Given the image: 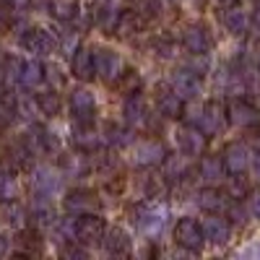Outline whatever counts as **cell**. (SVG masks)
<instances>
[{
  "label": "cell",
  "mask_w": 260,
  "mask_h": 260,
  "mask_svg": "<svg viewBox=\"0 0 260 260\" xmlns=\"http://www.w3.org/2000/svg\"><path fill=\"white\" fill-rule=\"evenodd\" d=\"M226 110L219 104V102H208L203 104L201 110H195L192 117H190V125L195 127H201L206 136H216V133H221L224 125H226Z\"/></svg>",
  "instance_id": "obj_1"
},
{
  "label": "cell",
  "mask_w": 260,
  "mask_h": 260,
  "mask_svg": "<svg viewBox=\"0 0 260 260\" xmlns=\"http://www.w3.org/2000/svg\"><path fill=\"white\" fill-rule=\"evenodd\" d=\"M107 234V224L99 213H83V216H73V240L81 245H96L99 240H104Z\"/></svg>",
  "instance_id": "obj_2"
},
{
  "label": "cell",
  "mask_w": 260,
  "mask_h": 260,
  "mask_svg": "<svg viewBox=\"0 0 260 260\" xmlns=\"http://www.w3.org/2000/svg\"><path fill=\"white\" fill-rule=\"evenodd\" d=\"M175 242L182 247V250H190V252H198L203 250L206 245V237H203V226L190 219V216H185V219H180L175 224Z\"/></svg>",
  "instance_id": "obj_3"
},
{
  "label": "cell",
  "mask_w": 260,
  "mask_h": 260,
  "mask_svg": "<svg viewBox=\"0 0 260 260\" xmlns=\"http://www.w3.org/2000/svg\"><path fill=\"white\" fill-rule=\"evenodd\" d=\"M94 73L104 83H115L125 73V62H122V57L115 50H99L94 55Z\"/></svg>",
  "instance_id": "obj_4"
},
{
  "label": "cell",
  "mask_w": 260,
  "mask_h": 260,
  "mask_svg": "<svg viewBox=\"0 0 260 260\" xmlns=\"http://www.w3.org/2000/svg\"><path fill=\"white\" fill-rule=\"evenodd\" d=\"M68 107H71V115H73L76 125H94L96 102H94L91 91L73 89V91H71V99H68Z\"/></svg>",
  "instance_id": "obj_5"
},
{
  "label": "cell",
  "mask_w": 260,
  "mask_h": 260,
  "mask_svg": "<svg viewBox=\"0 0 260 260\" xmlns=\"http://www.w3.org/2000/svg\"><path fill=\"white\" fill-rule=\"evenodd\" d=\"M221 161H224V169L229 172L232 177L245 175V172L250 169V146L247 143H240V141L229 143L221 151Z\"/></svg>",
  "instance_id": "obj_6"
},
{
  "label": "cell",
  "mask_w": 260,
  "mask_h": 260,
  "mask_svg": "<svg viewBox=\"0 0 260 260\" xmlns=\"http://www.w3.org/2000/svg\"><path fill=\"white\" fill-rule=\"evenodd\" d=\"M62 206H65V211H68L71 216H83V213H99L102 201H99V195L91 192V190H71L68 195H65Z\"/></svg>",
  "instance_id": "obj_7"
},
{
  "label": "cell",
  "mask_w": 260,
  "mask_h": 260,
  "mask_svg": "<svg viewBox=\"0 0 260 260\" xmlns=\"http://www.w3.org/2000/svg\"><path fill=\"white\" fill-rule=\"evenodd\" d=\"M206 133L195 125H182L177 130V146L182 151V156H203L206 151Z\"/></svg>",
  "instance_id": "obj_8"
},
{
  "label": "cell",
  "mask_w": 260,
  "mask_h": 260,
  "mask_svg": "<svg viewBox=\"0 0 260 260\" xmlns=\"http://www.w3.org/2000/svg\"><path fill=\"white\" fill-rule=\"evenodd\" d=\"M136 224L143 234H159L167 224V211L161 206H154V203H148V206H141L136 211Z\"/></svg>",
  "instance_id": "obj_9"
},
{
  "label": "cell",
  "mask_w": 260,
  "mask_h": 260,
  "mask_svg": "<svg viewBox=\"0 0 260 260\" xmlns=\"http://www.w3.org/2000/svg\"><path fill=\"white\" fill-rule=\"evenodd\" d=\"M201 76L190 71V68H180L175 76H172V91H175L177 96H182V102L187 99H195L201 94Z\"/></svg>",
  "instance_id": "obj_10"
},
{
  "label": "cell",
  "mask_w": 260,
  "mask_h": 260,
  "mask_svg": "<svg viewBox=\"0 0 260 260\" xmlns=\"http://www.w3.org/2000/svg\"><path fill=\"white\" fill-rule=\"evenodd\" d=\"M201 226H203L206 242H211V245H226L229 237H232V224H229V219H224V216L208 213Z\"/></svg>",
  "instance_id": "obj_11"
},
{
  "label": "cell",
  "mask_w": 260,
  "mask_h": 260,
  "mask_svg": "<svg viewBox=\"0 0 260 260\" xmlns=\"http://www.w3.org/2000/svg\"><path fill=\"white\" fill-rule=\"evenodd\" d=\"M21 45H24V50H26V52H31V55L42 57V55H50V52L55 50V39L50 37V31L34 26V29L24 31V37H21Z\"/></svg>",
  "instance_id": "obj_12"
},
{
  "label": "cell",
  "mask_w": 260,
  "mask_h": 260,
  "mask_svg": "<svg viewBox=\"0 0 260 260\" xmlns=\"http://www.w3.org/2000/svg\"><path fill=\"white\" fill-rule=\"evenodd\" d=\"M226 117L232 125H240V127H250V125L260 122V112L245 99H232L226 107Z\"/></svg>",
  "instance_id": "obj_13"
},
{
  "label": "cell",
  "mask_w": 260,
  "mask_h": 260,
  "mask_svg": "<svg viewBox=\"0 0 260 260\" xmlns=\"http://www.w3.org/2000/svg\"><path fill=\"white\" fill-rule=\"evenodd\" d=\"M120 18H122V8H120L117 0H102L96 6V26L104 34H115Z\"/></svg>",
  "instance_id": "obj_14"
},
{
  "label": "cell",
  "mask_w": 260,
  "mask_h": 260,
  "mask_svg": "<svg viewBox=\"0 0 260 260\" xmlns=\"http://www.w3.org/2000/svg\"><path fill=\"white\" fill-rule=\"evenodd\" d=\"M122 117H125V122H127L130 127H141V125L148 122L151 115H148V110H146V102H143L141 91L127 94V99L122 102Z\"/></svg>",
  "instance_id": "obj_15"
},
{
  "label": "cell",
  "mask_w": 260,
  "mask_h": 260,
  "mask_svg": "<svg viewBox=\"0 0 260 260\" xmlns=\"http://www.w3.org/2000/svg\"><path fill=\"white\" fill-rule=\"evenodd\" d=\"M182 47H185L190 55H206L208 47H211V37H208L206 26H201V24L187 26L185 34H182Z\"/></svg>",
  "instance_id": "obj_16"
},
{
  "label": "cell",
  "mask_w": 260,
  "mask_h": 260,
  "mask_svg": "<svg viewBox=\"0 0 260 260\" xmlns=\"http://www.w3.org/2000/svg\"><path fill=\"white\" fill-rule=\"evenodd\" d=\"M167 159V148L161 141H143L136 151V164L138 167H156Z\"/></svg>",
  "instance_id": "obj_17"
},
{
  "label": "cell",
  "mask_w": 260,
  "mask_h": 260,
  "mask_svg": "<svg viewBox=\"0 0 260 260\" xmlns=\"http://www.w3.org/2000/svg\"><path fill=\"white\" fill-rule=\"evenodd\" d=\"M71 73L78 81H91L94 78V52L86 47H76L71 57Z\"/></svg>",
  "instance_id": "obj_18"
},
{
  "label": "cell",
  "mask_w": 260,
  "mask_h": 260,
  "mask_svg": "<svg viewBox=\"0 0 260 260\" xmlns=\"http://www.w3.org/2000/svg\"><path fill=\"white\" fill-rule=\"evenodd\" d=\"M60 187V177H57V172L50 169V167H39L34 172V195H50Z\"/></svg>",
  "instance_id": "obj_19"
},
{
  "label": "cell",
  "mask_w": 260,
  "mask_h": 260,
  "mask_svg": "<svg viewBox=\"0 0 260 260\" xmlns=\"http://www.w3.org/2000/svg\"><path fill=\"white\" fill-rule=\"evenodd\" d=\"M104 245L117 257H127L130 252H133V242H130V237H127L125 229H110L107 237H104Z\"/></svg>",
  "instance_id": "obj_20"
},
{
  "label": "cell",
  "mask_w": 260,
  "mask_h": 260,
  "mask_svg": "<svg viewBox=\"0 0 260 260\" xmlns=\"http://www.w3.org/2000/svg\"><path fill=\"white\" fill-rule=\"evenodd\" d=\"M18 81H21V86H26V89H37V86L45 81V65H42L39 60H26V62H21Z\"/></svg>",
  "instance_id": "obj_21"
},
{
  "label": "cell",
  "mask_w": 260,
  "mask_h": 260,
  "mask_svg": "<svg viewBox=\"0 0 260 260\" xmlns=\"http://www.w3.org/2000/svg\"><path fill=\"white\" fill-rule=\"evenodd\" d=\"M224 161H221V156H203V161H201V167H198V177L203 180V182H208V185H216L219 180H224Z\"/></svg>",
  "instance_id": "obj_22"
},
{
  "label": "cell",
  "mask_w": 260,
  "mask_h": 260,
  "mask_svg": "<svg viewBox=\"0 0 260 260\" xmlns=\"http://www.w3.org/2000/svg\"><path fill=\"white\" fill-rule=\"evenodd\" d=\"M224 26L232 31V34H247V29H250V16L242 11V8H237V6H232V8H226V13H224Z\"/></svg>",
  "instance_id": "obj_23"
},
{
  "label": "cell",
  "mask_w": 260,
  "mask_h": 260,
  "mask_svg": "<svg viewBox=\"0 0 260 260\" xmlns=\"http://www.w3.org/2000/svg\"><path fill=\"white\" fill-rule=\"evenodd\" d=\"M159 115L169 120L182 117V96H177L175 91H159Z\"/></svg>",
  "instance_id": "obj_24"
},
{
  "label": "cell",
  "mask_w": 260,
  "mask_h": 260,
  "mask_svg": "<svg viewBox=\"0 0 260 260\" xmlns=\"http://www.w3.org/2000/svg\"><path fill=\"white\" fill-rule=\"evenodd\" d=\"M73 141H76V146L83 151V154H89V151H96L99 143H102V138L91 130V125H76V136H73Z\"/></svg>",
  "instance_id": "obj_25"
},
{
  "label": "cell",
  "mask_w": 260,
  "mask_h": 260,
  "mask_svg": "<svg viewBox=\"0 0 260 260\" xmlns=\"http://www.w3.org/2000/svg\"><path fill=\"white\" fill-rule=\"evenodd\" d=\"M107 143L110 146H115V148H125V146H130L136 141V136H133V130L130 127H120V125H107Z\"/></svg>",
  "instance_id": "obj_26"
},
{
  "label": "cell",
  "mask_w": 260,
  "mask_h": 260,
  "mask_svg": "<svg viewBox=\"0 0 260 260\" xmlns=\"http://www.w3.org/2000/svg\"><path fill=\"white\" fill-rule=\"evenodd\" d=\"M37 107H39V112L42 115H47V117H57L60 110H62V102L55 91H42L37 96Z\"/></svg>",
  "instance_id": "obj_27"
},
{
  "label": "cell",
  "mask_w": 260,
  "mask_h": 260,
  "mask_svg": "<svg viewBox=\"0 0 260 260\" xmlns=\"http://www.w3.org/2000/svg\"><path fill=\"white\" fill-rule=\"evenodd\" d=\"M198 206L203 211H208V213H216V211L224 206V195L219 190H213V187H206V190L198 192Z\"/></svg>",
  "instance_id": "obj_28"
},
{
  "label": "cell",
  "mask_w": 260,
  "mask_h": 260,
  "mask_svg": "<svg viewBox=\"0 0 260 260\" xmlns=\"http://www.w3.org/2000/svg\"><path fill=\"white\" fill-rule=\"evenodd\" d=\"M50 11L60 21H73L78 16V0H52Z\"/></svg>",
  "instance_id": "obj_29"
},
{
  "label": "cell",
  "mask_w": 260,
  "mask_h": 260,
  "mask_svg": "<svg viewBox=\"0 0 260 260\" xmlns=\"http://www.w3.org/2000/svg\"><path fill=\"white\" fill-rule=\"evenodd\" d=\"M3 219L11 224V226H24V221H26V211L21 208L16 201H6V206H3Z\"/></svg>",
  "instance_id": "obj_30"
},
{
  "label": "cell",
  "mask_w": 260,
  "mask_h": 260,
  "mask_svg": "<svg viewBox=\"0 0 260 260\" xmlns=\"http://www.w3.org/2000/svg\"><path fill=\"white\" fill-rule=\"evenodd\" d=\"M161 11H164L161 0H141V3H138V13L143 18H159Z\"/></svg>",
  "instance_id": "obj_31"
},
{
  "label": "cell",
  "mask_w": 260,
  "mask_h": 260,
  "mask_svg": "<svg viewBox=\"0 0 260 260\" xmlns=\"http://www.w3.org/2000/svg\"><path fill=\"white\" fill-rule=\"evenodd\" d=\"M16 190H18V185H16V180L11 175H0V198H3V201H13Z\"/></svg>",
  "instance_id": "obj_32"
},
{
  "label": "cell",
  "mask_w": 260,
  "mask_h": 260,
  "mask_svg": "<svg viewBox=\"0 0 260 260\" xmlns=\"http://www.w3.org/2000/svg\"><path fill=\"white\" fill-rule=\"evenodd\" d=\"M62 255H65V257H78V260H83V257H89V250H86L81 242L71 240V242H65V247H62Z\"/></svg>",
  "instance_id": "obj_33"
},
{
  "label": "cell",
  "mask_w": 260,
  "mask_h": 260,
  "mask_svg": "<svg viewBox=\"0 0 260 260\" xmlns=\"http://www.w3.org/2000/svg\"><path fill=\"white\" fill-rule=\"evenodd\" d=\"M146 190H148V195H151V198H161V195H164V190H167V182H164V177H159V175L148 177V182H146Z\"/></svg>",
  "instance_id": "obj_34"
},
{
  "label": "cell",
  "mask_w": 260,
  "mask_h": 260,
  "mask_svg": "<svg viewBox=\"0 0 260 260\" xmlns=\"http://www.w3.org/2000/svg\"><path fill=\"white\" fill-rule=\"evenodd\" d=\"M245 143L250 146V151H255V154H260V122H257V125H250V127H247Z\"/></svg>",
  "instance_id": "obj_35"
},
{
  "label": "cell",
  "mask_w": 260,
  "mask_h": 260,
  "mask_svg": "<svg viewBox=\"0 0 260 260\" xmlns=\"http://www.w3.org/2000/svg\"><path fill=\"white\" fill-rule=\"evenodd\" d=\"M120 81H125L122 86L127 89V94H136V91L141 89V78L136 76V71H127V73H122V76H120Z\"/></svg>",
  "instance_id": "obj_36"
},
{
  "label": "cell",
  "mask_w": 260,
  "mask_h": 260,
  "mask_svg": "<svg viewBox=\"0 0 260 260\" xmlns=\"http://www.w3.org/2000/svg\"><path fill=\"white\" fill-rule=\"evenodd\" d=\"M229 219H232L234 224H245V221H247V211L234 201V203L229 206Z\"/></svg>",
  "instance_id": "obj_37"
},
{
  "label": "cell",
  "mask_w": 260,
  "mask_h": 260,
  "mask_svg": "<svg viewBox=\"0 0 260 260\" xmlns=\"http://www.w3.org/2000/svg\"><path fill=\"white\" fill-rule=\"evenodd\" d=\"M45 78H50V81L57 86V89H60V86L65 83V81H62V73H60V68H45Z\"/></svg>",
  "instance_id": "obj_38"
},
{
  "label": "cell",
  "mask_w": 260,
  "mask_h": 260,
  "mask_svg": "<svg viewBox=\"0 0 260 260\" xmlns=\"http://www.w3.org/2000/svg\"><path fill=\"white\" fill-rule=\"evenodd\" d=\"M6 3H8V6H11L16 13H24V11L31 6V0H6Z\"/></svg>",
  "instance_id": "obj_39"
},
{
  "label": "cell",
  "mask_w": 260,
  "mask_h": 260,
  "mask_svg": "<svg viewBox=\"0 0 260 260\" xmlns=\"http://www.w3.org/2000/svg\"><path fill=\"white\" fill-rule=\"evenodd\" d=\"M252 213H255L257 219H260V190L252 195Z\"/></svg>",
  "instance_id": "obj_40"
},
{
  "label": "cell",
  "mask_w": 260,
  "mask_h": 260,
  "mask_svg": "<svg viewBox=\"0 0 260 260\" xmlns=\"http://www.w3.org/2000/svg\"><path fill=\"white\" fill-rule=\"evenodd\" d=\"M216 3H219V6H221V8L226 11V8H232V6H237V3H240V0H216Z\"/></svg>",
  "instance_id": "obj_41"
},
{
  "label": "cell",
  "mask_w": 260,
  "mask_h": 260,
  "mask_svg": "<svg viewBox=\"0 0 260 260\" xmlns=\"http://www.w3.org/2000/svg\"><path fill=\"white\" fill-rule=\"evenodd\" d=\"M6 252H8V240H6L3 234H0V257H3Z\"/></svg>",
  "instance_id": "obj_42"
},
{
  "label": "cell",
  "mask_w": 260,
  "mask_h": 260,
  "mask_svg": "<svg viewBox=\"0 0 260 260\" xmlns=\"http://www.w3.org/2000/svg\"><path fill=\"white\" fill-rule=\"evenodd\" d=\"M255 3H257V8H260V0H255Z\"/></svg>",
  "instance_id": "obj_43"
},
{
  "label": "cell",
  "mask_w": 260,
  "mask_h": 260,
  "mask_svg": "<svg viewBox=\"0 0 260 260\" xmlns=\"http://www.w3.org/2000/svg\"><path fill=\"white\" fill-rule=\"evenodd\" d=\"M0 60H3V55H0Z\"/></svg>",
  "instance_id": "obj_44"
}]
</instances>
